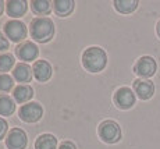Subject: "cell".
<instances>
[{
    "mask_svg": "<svg viewBox=\"0 0 160 149\" xmlns=\"http://www.w3.org/2000/svg\"><path fill=\"white\" fill-rule=\"evenodd\" d=\"M107 64V54L102 48L92 46L82 53V66L89 73H99Z\"/></svg>",
    "mask_w": 160,
    "mask_h": 149,
    "instance_id": "cell-1",
    "label": "cell"
},
{
    "mask_svg": "<svg viewBox=\"0 0 160 149\" xmlns=\"http://www.w3.org/2000/svg\"><path fill=\"white\" fill-rule=\"evenodd\" d=\"M54 35V24L48 17H38L31 23V36L36 42L46 43Z\"/></svg>",
    "mask_w": 160,
    "mask_h": 149,
    "instance_id": "cell-2",
    "label": "cell"
},
{
    "mask_svg": "<svg viewBox=\"0 0 160 149\" xmlns=\"http://www.w3.org/2000/svg\"><path fill=\"white\" fill-rule=\"evenodd\" d=\"M99 136L106 144H116L121 139V128L113 120H106L99 126Z\"/></svg>",
    "mask_w": 160,
    "mask_h": 149,
    "instance_id": "cell-3",
    "label": "cell"
},
{
    "mask_svg": "<svg viewBox=\"0 0 160 149\" xmlns=\"http://www.w3.org/2000/svg\"><path fill=\"white\" fill-rule=\"evenodd\" d=\"M18 116L25 123H36L43 116V109H42V106L39 103H36V102H29V103L22 105V106L20 107Z\"/></svg>",
    "mask_w": 160,
    "mask_h": 149,
    "instance_id": "cell-4",
    "label": "cell"
},
{
    "mask_svg": "<svg viewBox=\"0 0 160 149\" xmlns=\"http://www.w3.org/2000/svg\"><path fill=\"white\" fill-rule=\"evenodd\" d=\"M156 70H158L156 60L150 56H142L141 59H138V61L134 66V71L143 80L153 77L156 74Z\"/></svg>",
    "mask_w": 160,
    "mask_h": 149,
    "instance_id": "cell-5",
    "label": "cell"
},
{
    "mask_svg": "<svg viewBox=\"0 0 160 149\" xmlns=\"http://www.w3.org/2000/svg\"><path fill=\"white\" fill-rule=\"evenodd\" d=\"M114 105L121 110H128L135 105V94L131 88L122 86V88L117 89L114 96H113Z\"/></svg>",
    "mask_w": 160,
    "mask_h": 149,
    "instance_id": "cell-6",
    "label": "cell"
},
{
    "mask_svg": "<svg viewBox=\"0 0 160 149\" xmlns=\"http://www.w3.org/2000/svg\"><path fill=\"white\" fill-rule=\"evenodd\" d=\"M4 32L13 42H21L27 36V25L18 20H11L4 24Z\"/></svg>",
    "mask_w": 160,
    "mask_h": 149,
    "instance_id": "cell-7",
    "label": "cell"
},
{
    "mask_svg": "<svg viewBox=\"0 0 160 149\" xmlns=\"http://www.w3.org/2000/svg\"><path fill=\"white\" fill-rule=\"evenodd\" d=\"M27 144H28V138L25 131L21 128L10 130L6 136V146L8 149H25Z\"/></svg>",
    "mask_w": 160,
    "mask_h": 149,
    "instance_id": "cell-8",
    "label": "cell"
},
{
    "mask_svg": "<svg viewBox=\"0 0 160 149\" xmlns=\"http://www.w3.org/2000/svg\"><path fill=\"white\" fill-rule=\"evenodd\" d=\"M15 54L18 56L20 60L31 61V60H35V59L38 57L39 49L33 42H22L15 48Z\"/></svg>",
    "mask_w": 160,
    "mask_h": 149,
    "instance_id": "cell-9",
    "label": "cell"
},
{
    "mask_svg": "<svg viewBox=\"0 0 160 149\" xmlns=\"http://www.w3.org/2000/svg\"><path fill=\"white\" fill-rule=\"evenodd\" d=\"M134 92L142 100H148L155 94V84L150 80H135L134 81Z\"/></svg>",
    "mask_w": 160,
    "mask_h": 149,
    "instance_id": "cell-10",
    "label": "cell"
},
{
    "mask_svg": "<svg viewBox=\"0 0 160 149\" xmlns=\"http://www.w3.org/2000/svg\"><path fill=\"white\" fill-rule=\"evenodd\" d=\"M32 71H33V77L39 82H46L48 80H50L53 70H52V66L46 60H36L33 63Z\"/></svg>",
    "mask_w": 160,
    "mask_h": 149,
    "instance_id": "cell-11",
    "label": "cell"
},
{
    "mask_svg": "<svg viewBox=\"0 0 160 149\" xmlns=\"http://www.w3.org/2000/svg\"><path fill=\"white\" fill-rule=\"evenodd\" d=\"M6 8H7V14L10 17H22L27 13L28 3L22 2V0H10V2L6 3Z\"/></svg>",
    "mask_w": 160,
    "mask_h": 149,
    "instance_id": "cell-12",
    "label": "cell"
},
{
    "mask_svg": "<svg viewBox=\"0 0 160 149\" xmlns=\"http://www.w3.org/2000/svg\"><path fill=\"white\" fill-rule=\"evenodd\" d=\"M33 71L31 70V67L27 63H20L17 64L13 71L14 80H17L18 82H29L32 80Z\"/></svg>",
    "mask_w": 160,
    "mask_h": 149,
    "instance_id": "cell-13",
    "label": "cell"
},
{
    "mask_svg": "<svg viewBox=\"0 0 160 149\" xmlns=\"http://www.w3.org/2000/svg\"><path fill=\"white\" fill-rule=\"evenodd\" d=\"M53 10L54 13L60 17H67L72 13L74 10V2L72 0H54L53 2Z\"/></svg>",
    "mask_w": 160,
    "mask_h": 149,
    "instance_id": "cell-14",
    "label": "cell"
},
{
    "mask_svg": "<svg viewBox=\"0 0 160 149\" xmlns=\"http://www.w3.org/2000/svg\"><path fill=\"white\" fill-rule=\"evenodd\" d=\"M35 149H57V138L52 134H42L36 138Z\"/></svg>",
    "mask_w": 160,
    "mask_h": 149,
    "instance_id": "cell-15",
    "label": "cell"
},
{
    "mask_svg": "<svg viewBox=\"0 0 160 149\" xmlns=\"http://www.w3.org/2000/svg\"><path fill=\"white\" fill-rule=\"evenodd\" d=\"M14 100L18 102V103H25L29 99H32L33 96V89L28 85H18L17 88L14 89L13 92Z\"/></svg>",
    "mask_w": 160,
    "mask_h": 149,
    "instance_id": "cell-16",
    "label": "cell"
},
{
    "mask_svg": "<svg viewBox=\"0 0 160 149\" xmlns=\"http://www.w3.org/2000/svg\"><path fill=\"white\" fill-rule=\"evenodd\" d=\"M15 110L14 100L8 95H0V114L2 116H11Z\"/></svg>",
    "mask_w": 160,
    "mask_h": 149,
    "instance_id": "cell-17",
    "label": "cell"
},
{
    "mask_svg": "<svg viewBox=\"0 0 160 149\" xmlns=\"http://www.w3.org/2000/svg\"><path fill=\"white\" fill-rule=\"evenodd\" d=\"M138 7V2L135 0H116L114 2V8L118 13L122 14H130L132 11H135Z\"/></svg>",
    "mask_w": 160,
    "mask_h": 149,
    "instance_id": "cell-18",
    "label": "cell"
},
{
    "mask_svg": "<svg viewBox=\"0 0 160 149\" xmlns=\"http://www.w3.org/2000/svg\"><path fill=\"white\" fill-rule=\"evenodd\" d=\"M31 8L33 13L39 14V15H45L49 14L52 10V3L46 2V0H33L31 2Z\"/></svg>",
    "mask_w": 160,
    "mask_h": 149,
    "instance_id": "cell-19",
    "label": "cell"
},
{
    "mask_svg": "<svg viewBox=\"0 0 160 149\" xmlns=\"http://www.w3.org/2000/svg\"><path fill=\"white\" fill-rule=\"evenodd\" d=\"M14 57L11 54H0V71L2 74H6V71H10L14 66Z\"/></svg>",
    "mask_w": 160,
    "mask_h": 149,
    "instance_id": "cell-20",
    "label": "cell"
},
{
    "mask_svg": "<svg viewBox=\"0 0 160 149\" xmlns=\"http://www.w3.org/2000/svg\"><path fill=\"white\" fill-rule=\"evenodd\" d=\"M14 81L8 74H0V92H8L13 89Z\"/></svg>",
    "mask_w": 160,
    "mask_h": 149,
    "instance_id": "cell-21",
    "label": "cell"
},
{
    "mask_svg": "<svg viewBox=\"0 0 160 149\" xmlns=\"http://www.w3.org/2000/svg\"><path fill=\"white\" fill-rule=\"evenodd\" d=\"M7 130H8V124L4 119L0 117V139H3L7 134Z\"/></svg>",
    "mask_w": 160,
    "mask_h": 149,
    "instance_id": "cell-22",
    "label": "cell"
},
{
    "mask_svg": "<svg viewBox=\"0 0 160 149\" xmlns=\"http://www.w3.org/2000/svg\"><path fill=\"white\" fill-rule=\"evenodd\" d=\"M8 41L4 38V35H3L2 32H0V52H3V50H6V49H8Z\"/></svg>",
    "mask_w": 160,
    "mask_h": 149,
    "instance_id": "cell-23",
    "label": "cell"
},
{
    "mask_svg": "<svg viewBox=\"0 0 160 149\" xmlns=\"http://www.w3.org/2000/svg\"><path fill=\"white\" fill-rule=\"evenodd\" d=\"M57 149H77V148H75V145H74L72 142L66 141V142H63V144H61Z\"/></svg>",
    "mask_w": 160,
    "mask_h": 149,
    "instance_id": "cell-24",
    "label": "cell"
},
{
    "mask_svg": "<svg viewBox=\"0 0 160 149\" xmlns=\"http://www.w3.org/2000/svg\"><path fill=\"white\" fill-rule=\"evenodd\" d=\"M3 8H4V3L0 2V15H2V13H3Z\"/></svg>",
    "mask_w": 160,
    "mask_h": 149,
    "instance_id": "cell-25",
    "label": "cell"
},
{
    "mask_svg": "<svg viewBox=\"0 0 160 149\" xmlns=\"http://www.w3.org/2000/svg\"><path fill=\"white\" fill-rule=\"evenodd\" d=\"M156 31H158V35H159V38H160V21L158 23V27H156Z\"/></svg>",
    "mask_w": 160,
    "mask_h": 149,
    "instance_id": "cell-26",
    "label": "cell"
}]
</instances>
